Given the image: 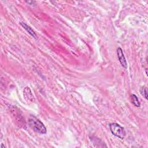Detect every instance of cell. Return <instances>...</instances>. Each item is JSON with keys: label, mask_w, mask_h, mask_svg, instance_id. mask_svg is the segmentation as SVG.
<instances>
[{"label": "cell", "mask_w": 148, "mask_h": 148, "mask_svg": "<svg viewBox=\"0 0 148 148\" xmlns=\"http://www.w3.org/2000/svg\"><path fill=\"white\" fill-rule=\"evenodd\" d=\"M146 75H147V69H146Z\"/></svg>", "instance_id": "cell-8"}, {"label": "cell", "mask_w": 148, "mask_h": 148, "mask_svg": "<svg viewBox=\"0 0 148 148\" xmlns=\"http://www.w3.org/2000/svg\"><path fill=\"white\" fill-rule=\"evenodd\" d=\"M130 99L131 103L135 105L136 107H140V103L139 102V101L137 97V96L135 94H131L130 96Z\"/></svg>", "instance_id": "cell-6"}, {"label": "cell", "mask_w": 148, "mask_h": 148, "mask_svg": "<svg viewBox=\"0 0 148 148\" xmlns=\"http://www.w3.org/2000/svg\"><path fill=\"white\" fill-rule=\"evenodd\" d=\"M140 94L146 99H147V88L146 87H142L140 89Z\"/></svg>", "instance_id": "cell-7"}, {"label": "cell", "mask_w": 148, "mask_h": 148, "mask_svg": "<svg viewBox=\"0 0 148 148\" xmlns=\"http://www.w3.org/2000/svg\"><path fill=\"white\" fill-rule=\"evenodd\" d=\"M29 124L31 127L36 132L41 134H45L47 130L43 123L35 117H32L29 119Z\"/></svg>", "instance_id": "cell-1"}, {"label": "cell", "mask_w": 148, "mask_h": 148, "mask_svg": "<svg viewBox=\"0 0 148 148\" xmlns=\"http://www.w3.org/2000/svg\"><path fill=\"white\" fill-rule=\"evenodd\" d=\"M109 128L112 134L120 139H123L126 136V132L124 128L117 123H113L110 124Z\"/></svg>", "instance_id": "cell-2"}, {"label": "cell", "mask_w": 148, "mask_h": 148, "mask_svg": "<svg viewBox=\"0 0 148 148\" xmlns=\"http://www.w3.org/2000/svg\"><path fill=\"white\" fill-rule=\"evenodd\" d=\"M23 95L24 97V98L27 101H29L31 102H34L35 98L34 97L31 92V89L28 87H26L23 91Z\"/></svg>", "instance_id": "cell-4"}, {"label": "cell", "mask_w": 148, "mask_h": 148, "mask_svg": "<svg viewBox=\"0 0 148 148\" xmlns=\"http://www.w3.org/2000/svg\"><path fill=\"white\" fill-rule=\"evenodd\" d=\"M117 57L119 59V61L121 65V66L127 69V62L125 57V56L124 54V53L123 51V50L120 47H118L117 49Z\"/></svg>", "instance_id": "cell-3"}, {"label": "cell", "mask_w": 148, "mask_h": 148, "mask_svg": "<svg viewBox=\"0 0 148 148\" xmlns=\"http://www.w3.org/2000/svg\"><path fill=\"white\" fill-rule=\"evenodd\" d=\"M20 25L23 27V28L27 31L28 32L29 34H30L32 37H34L35 39H37L38 38H37V35L36 34V33L35 32V31L32 29V28L31 27H29V25H28L27 24L24 23H23V22H20Z\"/></svg>", "instance_id": "cell-5"}]
</instances>
